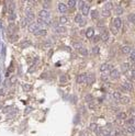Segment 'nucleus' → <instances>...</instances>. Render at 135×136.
<instances>
[{
    "mask_svg": "<svg viewBox=\"0 0 135 136\" xmlns=\"http://www.w3.org/2000/svg\"><path fill=\"white\" fill-rule=\"evenodd\" d=\"M49 18H51V12H49L48 10L43 9V10H41V11L39 12V19L47 20V19H49Z\"/></svg>",
    "mask_w": 135,
    "mask_h": 136,
    "instance_id": "f257e3e1",
    "label": "nucleus"
},
{
    "mask_svg": "<svg viewBox=\"0 0 135 136\" xmlns=\"http://www.w3.org/2000/svg\"><path fill=\"white\" fill-rule=\"evenodd\" d=\"M131 69H133V64H129V63L121 64V71L124 73V74H127Z\"/></svg>",
    "mask_w": 135,
    "mask_h": 136,
    "instance_id": "f03ea898",
    "label": "nucleus"
},
{
    "mask_svg": "<svg viewBox=\"0 0 135 136\" xmlns=\"http://www.w3.org/2000/svg\"><path fill=\"white\" fill-rule=\"evenodd\" d=\"M25 19H26V21H28V23H30V22L33 23V21L35 20V15H34V13H33L32 10H26Z\"/></svg>",
    "mask_w": 135,
    "mask_h": 136,
    "instance_id": "7ed1b4c3",
    "label": "nucleus"
},
{
    "mask_svg": "<svg viewBox=\"0 0 135 136\" xmlns=\"http://www.w3.org/2000/svg\"><path fill=\"white\" fill-rule=\"evenodd\" d=\"M121 88L123 91H133V86L130 81H123L121 85Z\"/></svg>",
    "mask_w": 135,
    "mask_h": 136,
    "instance_id": "20e7f679",
    "label": "nucleus"
},
{
    "mask_svg": "<svg viewBox=\"0 0 135 136\" xmlns=\"http://www.w3.org/2000/svg\"><path fill=\"white\" fill-rule=\"evenodd\" d=\"M112 65L111 64H108V63H106V64H102V65L100 66V71L101 73H106V71H110L112 70Z\"/></svg>",
    "mask_w": 135,
    "mask_h": 136,
    "instance_id": "39448f33",
    "label": "nucleus"
},
{
    "mask_svg": "<svg viewBox=\"0 0 135 136\" xmlns=\"http://www.w3.org/2000/svg\"><path fill=\"white\" fill-rule=\"evenodd\" d=\"M96 80V77L93 74H86V82L87 85H92Z\"/></svg>",
    "mask_w": 135,
    "mask_h": 136,
    "instance_id": "423d86ee",
    "label": "nucleus"
},
{
    "mask_svg": "<svg viewBox=\"0 0 135 136\" xmlns=\"http://www.w3.org/2000/svg\"><path fill=\"white\" fill-rule=\"evenodd\" d=\"M121 26H122V20H121L119 17L114 18V19H113V28L116 29V30H119Z\"/></svg>",
    "mask_w": 135,
    "mask_h": 136,
    "instance_id": "0eeeda50",
    "label": "nucleus"
},
{
    "mask_svg": "<svg viewBox=\"0 0 135 136\" xmlns=\"http://www.w3.org/2000/svg\"><path fill=\"white\" fill-rule=\"evenodd\" d=\"M110 77L112 78V79H118L119 77H120V70H118V69H115V68H113L112 70H110Z\"/></svg>",
    "mask_w": 135,
    "mask_h": 136,
    "instance_id": "6e6552de",
    "label": "nucleus"
},
{
    "mask_svg": "<svg viewBox=\"0 0 135 136\" xmlns=\"http://www.w3.org/2000/svg\"><path fill=\"white\" fill-rule=\"evenodd\" d=\"M68 11V7L65 3H58V12H60L62 14H65Z\"/></svg>",
    "mask_w": 135,
    "mask_h": 136,
    "instance_id": "1a4fd4ad",
    "label": "nucleus"
},
{
    "mask_svg": "<svg viewBox=\"0 0 135 136\" xmlns=\"http://www.w3.org/2000/svg\"><path fill=\"white\" fill-rule=\"evenodd\" d=\"M39 29H40V26L38 25V23H31V24L28 26V30H29V32H31V33L36 32Z\"/></svg>",
    "mask_w": 135,
    "mask_h": 136,
    "instance_id": "9d476101",
    "label": "nucleus"
},
{
    "mask_svg": "<svg viewBox=\"0 0 135 136\" xmlns=\"http://www.w3.org/2000/svg\"><path fill=\"white\" fill-rule=\"evenodd\" d=\"M34 35L35 36H45L47 35V31L45 29H39L36 32H34Z\"/></svg>",
    "mask_w": 135,
    "mask_h": 136,
    "instance_id": "9b49d317",
    "label": "nucleus"
},
{
    "mask_svg": "<svg viewBox=\"0 0 135 136\" xmlns=\"http://www.w3.org/2000/svg\"><path fill=\"white\" fill-rule=\"evenodd\" d=\"M76 81H77V83H83V82H86V74L78 75L77 78H76Z\"/></svg>",
    "mask_w": 135,
    "mask_h": 136,
    "instance_id": "f8f14e48",
    "label": "nucleus"
},
{
    "mask_svg": "<svg viewBox=\"0 0 135 136\" xmlns=\"http://www.w3.org/2000/svg\"><path fill=\"white\" fill-rule=\"evenodd\" d=\"M86 36L88 37V39H91V37L95 36V29H93V28L87 29V31H86Z\"/></svg>",
    "mask_w": 135,
    "mask_h": 136,
    "instance_id": "ddd939ff",
    "label": "nucleus"
},
{
    "mask_svg": "<svg viewBox=\"0 0 135 136\" xmlns=\"http://www.w3.org/2000/svg\"><path fill=\"white\" fill-rule=\"evenodd\" d=\"M121 52H122V54H123V55H130V54H131V52H132V48L130 47V46L125 45V46L122 47Z\"/></svg>",
    "mask_w": 135,
    "mask_h": 136,
    "instance_id": "4468645a",
    "label": "nucleus"
},
{
    "mask_svg": "<svg viewBox=\"0 0 135 136\" xmlns=\"http://www.w3.org/2000/svg\"><path fill=\"white\" fill-rule=\"evenodd\" d=\"M81 11H82V14L83 15H88V14H89V12H90V7L88 6V5H86V3H85V5H83L82 7H81Z\"/></svg>",
    "mask_w": 135,
    "mask_h": 136,
    "instance_id": "2eb2a0df",
    "label": "nucleus"
},
{
    "mask_svg": "<svg viewBox=\"0 0 135 136\" xmlns=\"http://www.w3.org/2000/svg\"><path fill=\"white\" fill-rule=\"evenodd\" d=\"M100 40L103 41V42H106V41L109 40V32H106V31L102 32L101 35H100Z\"/></svg>",
    "mask_w": 135,
    "mask_h": 136,
    "instance_id": "dca6fc26",
    "label": "nucleus"
},
{
    "mask_svg": "<svg viewBox=\"0 0 135 136\" xmlns=\"http://www.w3.org/2000/svg\"><path fill=\"white\" fill-rule=\"evenodd\" d=\"M135 124V120L133 116H131L130 119H126V121H125V125L126 126H134Z\"/></svg>",
    "mask_w": 135,
    "mask_h": 136,
    "instance_id": "f3484780",
    "label": "nucleus"
},
{
    "mask_svg": "<svg viewBox=\"0 0 135 136\" xmlns=\"http://www.w3.org/2000/svg\"><path fill=\"white\" fill-rule=\"evenodd\" d=\"M119 101L121 102V103H122V104H127V103H130V101H131V100H130V97H121V99L119 100Z\"/></svg>",
    "mask_w": 135,
    "mask_h": 136,
    "instance_id": "a211bd4d",
    "label": "nucleus"
},
{
    "mask_svg": "<svg viewBox=\"0 0 135 136\" xmlns=\"http://www.w3.org/2000/svg\"><path fill=\"white\" fill-rule=\"evenodd\" d=\"M32 45V42L31 41H23V42H21L20 46L21 48H25V47H29V46Z\"/></svg>",
    "mask_w": 135,
    "mask_h": 136,
    "instance_id": "6ab92c4d",
    "label": "nucleus"
},
{
    "mask_svg": "<svg viewBox=\"0 0 135 136\" xmlns=\"http://www.w3.org/2000/svg\"><path fill=\"white\" fill-rule=\"evenodd\" d=\"M58 21H59V23H62V24H66V23L69 22V19H68V17H66V15H62Z\"/></svg>",
    "mask_w": 135,
    "mask_h": 136,
    "instance_id": "aec40b11",
    "label": "nucleus"
},
{
    "mask_svg": "<svg viewBox=\"0 0 135 136\" xmlns=\"http://www.w3.org/2000/svg\"><path fill=\"white\" fill-rule=\"evenodd\" d=\"M114 13L116 14V15H121V14H123L124 13V10H123V8L122 7H116V8L114 9Z\"/></svg>",
    "mask_w": 135,
    "mask_h": 136,
    "instance_id": "412c9836",
    "label": "nucleus"
},
{
    "mask_svg": "<svg viewBox=\"0 0 135 136\" xmlns=\"http://www.w3.org/2000/svg\"><path fill=\"white\" fill-rule=\"evenodd\" d=\"M14 31H15V25L12 23V24H9V26H8V33H9V35H11V34H13L14 33Z\"/></svg>",
    "mask_w": 135,
    "mask_h": 136,
    "instance_id": "4be33fe9",
    "label": "nucleus"
},
{
    "mask_svg": "<svg viewBox=\"0 0 135 136\" xmlns=\"http://www.w3.org/2000/svg\"><path fill=\"white\" fill-rule=\"evenodd\" d=\"M78 51H79V53H80L81 55H83V56H88V55H89V52H88V49H87V48H85V47L79 48Z\"/></svg>",
    "mask_w": 135,
    "mask_h": 136,
    "instance_id": "5701e85b",
    "label": "nucleus"
},
{
    "mask_svg": "<svg viewBox=\"0 0 135 136\" xmlns=\"http://www.w3.org/2000/svg\"><path fill=\"white\" fill-rule=\"evenodd\" d=\"M118 119L120 120H126L127 119V113H125V112H120V113H118Z\"/></svg>",
    "mask_w": 135,
    "mask_h": 136,
    "instance_id": "b1692460",
    "label": "nucleus"
},
{
    "mask_svg": "<svg viewBox=\"0 0 135 136\" xmlns=\"http://www.w3.org/2000/svg\"><path fill=\"white\" fill-rule=\"evenodd\" d=\"M59 81H60V83H66V82H68V76H67V75H62L59 78Z\"/></svg>",
    "mask_w": 135,
    "mask_h": 136,
    "instance_id": "393cba45",
    "label": "nucleus"
},
{
    "mask_svg": "<svg viewBox=\"0 0 135 136\" xmlns=\"http://www.w3.org/2000/svg\"><path fill=\"white\" fill-rule=\"evenodd\" d=\"M98 127H99V125L97 123H90V125H89V128L92 132H95V133H96V131L98 130Z\"/></svg>",
    "mask_w": 135,
    "mask_h": 136,
    "instance_id": "a878e982",
    "label": "nucleus"
},
{
    "mask_svg": "<svg viewBox=\"0 0 135 136\" xmlns=\"http://www.w3.org/2000/svg\"><path fill=\"white\" fill-rule=\"evenodd\" d=\"M55 31L57 32V33H65L66 29L63 28V26H55Z\"/></svg>",
    "mask_w": 135,
    "mask_h": 136,
    "instance_id": "bb28decb",
    "label": "nucleus"
},
{
    "mask_svg": "<svg viewBox=\"0 0 135 136\" xmlns=\"http://www.w3.org/2000/svg\"><path fill=\"white\" fill-rule=\"evenodd\" d=\"M121 97H122V96H121V93H120V92H118V91H114V92L112 93V98L114 100H120Z\"/></svg>",
    "mask_w": 135,
    "mask_h": 136,
    "instance_id": "cd10ccee",
    "label": "nucleus"
},
{
    "mask_svg": "<svg viewBox=\"0 0 135 136\" xmlns=\"http://www.w3.org/2000/svg\"><path fill=\"white\" fill-rule=\"evenodd\" d=\"M81 20H82V15L81 14H76L75 15V19H74V21H75L76 23H80L81 22Z\"/></svg>",
    "mask_w": 135,
    "mask_h": 136,
    "instance_id": "c85d7f7f",
    "label": "nucleus"
},
{
    "mask_svg": "<svg viewBox=\"0 0 135 136\" xmlns=\"http://www.w3.org/2000/svg\"><path fill=\"white\" fill-rule=\"evenodd\" d=\"M76 2H77V1H75V0H68L66 6L67 7H70V8H74V7L76 6Z\"/></svg>",
    "mask_w": 135,
    "mask_h": 136,
    "instance_id": "c756f323",
    "label": "nucleus"
},
{
    "mask_svg": "<svg viewBox=\"0 0 135 136\" xmlns=\"http://www.w3.org/2000/svg\"><path fill=\"white\" fill-rule=\"evenodd\" d=\"M103 9H106V10H108V11H111V9H112V2H106V5H104Z\"/></svg>",
    "mask_w": 135,
    "mask_h": 136,
    "instance_id": "7c9ffc66",
    "label": "nucleus"
},
{
    "mask_svg": "<svg viewBox=\"0 0 135 136\" xmlns=\"http://www.w3.org/2000/svg\"><path fill=\"white\" fill-rule=\"evenodd\" d=\"M96 134H97V136H104V133H103L102 127H98V130L96 131Z\"/></svg>",
    "mask_w": 135,
    "mask_h": 136,
    "instance_id": "2f4dec72",
    "label": "nucleus"
},
{
    "mask_svg": "<svg viewBox=\"0 0 135 136\" xmlns=\"http://www.w3.org/2000/svg\"><path fill=\"white\" fill-rule=\"evenodd\" d=\"M126 132L129 134H133L135 132V127L134 126H126Z\"/></svg>",
    "mask_w": 135,
    "mask_h": 136,
    "instance_id": "473e14b6",
    "label": "nucleus"
},
{
    "mask_svg": "<svg viewBox=\"0 0 135 136\" xmlns=\"http://www.w3.org/2000/svg\"><path fill=\"white\" fill-rule=\"evenodd\" d=\"M98 15H99L98 10H92V11H91V18H92V19H97Z\"/></svg>",
    "mask_w": 135,
    "mask_h": 136,
    "instance_id": "72a5a7b5",
    "label": "nucleus"
},
{
    "mask_svg": "<svg viewBox=\"0 0 135 136\" xmlns=\"http://www.w3.org/2000/svg\"><path fill=\"white\" fill-rule=\"evenodd\" d=\"M72 46L75 48H77V49H79V48H81V47H83V45L81 44V43H79V42H74V44H72Z\"/></svg>",
    "mask_w": 135,
    "mask_h": 136,
    "instance_id": "f704fd0d",
    "label": "nucleus"
},
{
    "mask_svg": "<svg viewBox=\"0 0 135 136\" xmlns=\"http://www.w3.org/2000/svg\"><path fill=\"white\" fill-rule=\"evenodd\" d=\"M26 26H28V21L25 18H23L21 20V28H26Z\"/></svg>",
    "mask_w": 135,
    "mask_h": 136,
    "instance_id": "c9c22d12",
    "label": "nucleus"
},
{
    "mask_svg": "<svg viewBox=\"0 0 135 136\" xmlns=\"http://www.w3.org/2000/svg\"><path fill=\"white\" fill-rule=\"evenodd\" d=\"M130 62L131 63H134L135 62V52H131V54H130Z\"/></svg>",
    "mask_w": 135,
    "mask_h": 136,
    "instance_id": "e433bc0d",
    "label": "nucleus"
},
{
    "mask_svg": "<svg viewBox=\"0 0 135 136\" xmlns=\"http://www.w3.org/2000/svg\"><path fill=\"white\" fill-rule=\"evenodd\" d=\"M127 19H129L130 22H134V21H135V13H131V14H129V17H127Z\"/></svg>",
    "mask_w": 135,
    "mask_h": 136,
    "instance_id": "4c0bfd02",
    "label": "nucleus"
},
{
    "mask_svg": "<svg viewBox=\"0 0 135 136\" xmlns=\"http://www.w3.org/2000/svg\"><path fill=\"white\" fill-rule=\"evenodd\" d=\"M110 13H111V12L108 11V10H106V9H102V11H101V14H102L103 17H109Z\"/></svg>",
    "mask_w": 135,
    "mask_h": 136,
    "instance_id": "58836bf2",
    "label": "nucleus"
},
{
    "mask_svg": "<svg viewBox=\"0 0 135 136\" xmlns=\"http://www.w3.org/2000/svg\"><path fill=\"white\" fill-rule=\"evenodd\" d=\"M86 101L87 102H92L93 101V97H92L91 94H87L86 96Z\"/></svg>",
    "mask_w": 135,
    "mask_h": 136,
    "instance_id": "ea45409f",
    "label": "nucleus"
},
{
    "mask_svg": "<svg viewBox=\"0 0 135 136\" xmlns=\"http://www.w3.org/2000/svg\"><path fill=\"white\" fill-rule=\"evenodd\" d=\"M43 6L46 10V8H49V7H51V1H43Z\"/></svg>",
    "mask_w": 135,
    "mask_h": 136,
    "instance_id": "a19ab883",
    "label": "nucleus"
},
{
    "mask_svg": "<svg viewBox=\"0 0 135 136\" xmlns=\"http://www.w3.org/2000/svg\"><path fill=\"white\" fill-rule=\"evenodd\" d=\"M23 89L25 91H30L32 89V86L31 85H23Z\"/></svg>",
    "mask_w": 135,
    "mask_h": 136,
    "instance_id": "79ce46f5",
    "label": "nucleus"
},
{
    "mask_svg": "<svg viewBox=\"0 0 135 136\" xmlns=\"http://www.w3.org/2000/svg\"><path fill=\"white\" fill-rule=\"evenodd\" d=\"M92 52H93V54L97 55L98 53H99V47L98 46H96V47H93V49H92Z\"/></svg>",
    "mask_w": 135,
    "mask_h": 136,
    "instance_id": "37998d69",
    "label": "nucleus"
},
{
    "mask_svg": "<svg viewBox=\"0 0 135 136\" xmlns=\"http://www.w3.org/2000/svg\"><path fill=\"white\" fill-rule=\"evenodd\" d=\"M14 18H15V15H14V13H13V12H12V13H10L9 20H10V21H13V20H14Z\"/></svg>",
    "mask_w": 135,
    "mask_h": 136,
    "instance_id": "c03bdc74",
    "label": "nucleus"
},
{
    "mask_svg": "<svg viewBox=\"0 0 135 136\" xmlns=\"http://www.w3.org/2000/svg\"><path fill=\"white\" fill-rule=\"evenodd\" d=\"M111 32H112L114 35H116V34H118V30H116V29H114V28H111Z\"/></svg>",
    "mask_w": 135,
    "mask_h": 136,
    "instance_id": "a18cd8bd",
    "label": "nucleus"
},
{
    "mask_svg": "<svg viewBox=\"0 0 135 136\" xmlns=\"http://www.w3.org/2000/svg\"><path fill=\"white\" fill-rule=\"evenodd\" d=\"M90 108H91V109H96V108H97V104L93 103V102H90Z\"/></svg>",
    "mask_w": 135,
    "mask_h": 136,
    "instance_id": "49530a36",
    "label": "nucleus"
},
{
    "mask_svg": "<svg viewBox=\"0 0 135 136\" xmlns=\"http://www.w3.org/2000/svg\"><path fill=\"white\" fill-rule=\"evenodd\" d=\"M93 37H95V39H93L95 42H98V41L100 40V35H96V36H93Z\"/></svg>",
    "mask_w": 135,
    "mask_h": 136,
    "instance_id": "de8ad7c7",
    "label": "nucleus"
},
{
    "mask_svg": "<svg viewBox=\"0 0 135 136\" xmlns=\"http://www.w3.org/2000/svg\"><path fill=\"white\" fill-rule=\"evenodd\" d=\"M79 24H80L81 26H83V25H86V20H85V19H82V20H81V22L79 23Z\"/></svg>",
    "mask_w": 135,
    "mask_h": 136,
    "instance_id": "09e8293b",
    "label": "nucleus"
},
{
    "mask_svg": "<svg viewBox=\"0 0 135 136\" xmlns=\"http://www.w3.org/2000/svg\"><path fill=\"white\" fill-rule=\"evenodd\" d=\"M5 96V90L3 89H0V97H3Z\"/></svg>",
    "mask_w": 135,
    "mask_h": 136,
    "instance_id": "8fccbe9b",
    "label": "nucleus"
},
{
    "mask_svg": "<svg viewBox=\"0 0 135 136\" xmlns=\"http://www.w3.org/2000/svg\"><path fill=\"white\" fill-rule=\"evenodd\" d=\"M130 112H131V114L133 115V114H134V109H131V111H130Z\"/></svg>",
    "mask_w": 135,
    "mask_h": 136,
    "instance_id": "3c124183",
    "label": "nucleus"
},
{
    "mask_svg": "<svg viewBox=\"0 0 135 136\" xmlns=\"http://www.w3.org/2000/svg\"><path fill=\"white\" fill-rule=\"evenodd\" d=\"M104 136H112V135H111V134L109 133V134H106V135H104Z\"/></svg>",
    "mask_w": 135,
    "mask_h": 136,
    "instance_id": "603ef678",
    "label": "nucleus"
},
{
    "mask_svg": "<svg viewBox=\"0 0 135 136\" xmlns=\"http://www.w3.org/2000/svg\"><path fill=\"white\" fill-rule=\"evenodd\" d=\"M0 110H1V105H0Z\"/></svg>",
    "mask_w": 135,
    "mask_h": 136,
    "instance_id": "864d4df0",
    "label": "nucleus"
},
{
    "mask_svg": "<svg viewBox=\"0 0 135 136\" xmlns=\"http://www.w3.org/2000/svg\"><path fill=\"white\" fill-rule=\"evenodd\" d=\"M83 136H87V135H83Z\"/></svg>",
    "mask_w": 135,
    "mask_h": 136,
    "instance_id": "5fc2aeb1",
    "label": "nucleus"
}]
</instances>
